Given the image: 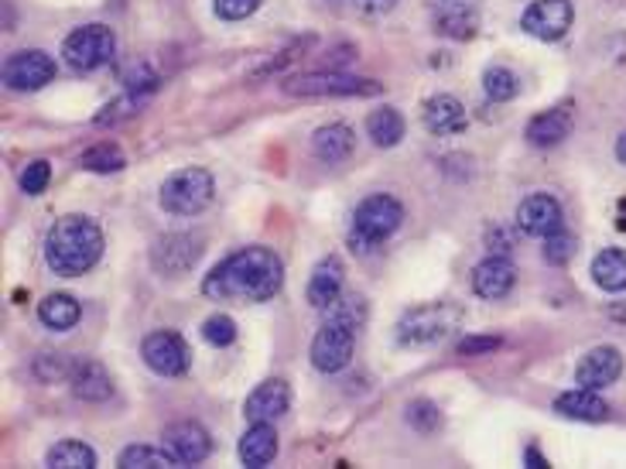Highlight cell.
<instances>
[{
	"label": "cell",
	"instance_id": "cell-20",
	"mask_svg": "<svg viewBox=\"0 0 626 469\" xmlns=\"http://www.w3.org/2000/svg\"><path fill=\"white\" fill-rule=\"evenodd\" d=\"M69 388H72L76 398L100 404V401H106L113 394V377L96 361H72V367H69Z\"/></svg>",
	"mask_w": 626,
	"mask_h": 469
},
{
	"label": "cell",
	"instance_id": "cell-37",
	"mask_svg": "<svg viewBox=\"0 0 626 469\" xmlns=\"http://www.w3.org/2000/svg\"><path fill=\"white\" fill-rule=\"evenodd\" d=\"M48 182H52V164L45 158H35L32 164H24V172H21L24 196H42V192L48 188Z\"/></svg>",
	"mask_w": 626,
	"mask_h": 469
},
{
	"label": "cell",
	"instance_id": "cell-4",
	"mask_svg": "<svg viewBox=\"0 0 626 469\" xmlns=\"http://www.w3.org/2000/svg\"><path fill=\"white\" fill-rule=\"evenodd\" d=\"M405 224V206L397 203L387 192H374L353 209V230L350 243H356V251H369V247H380L390 240Z\"/></svg>",
	"mask_w": 626,
	"mask_h": 469
},
{
	"label": "cell",
	"instance_id": "cell-23",
	"mask_svg": "<svg viewBox=\"0 0 626 469\" xmlns=\"http://www.w3.org/2000/svg\"><path fill=\"white\" fill-rule=\"evenodd\" d=\"M568 134H572V110H568V106L545 110V114H537L524 130V137L534 148H555V145L565 141Z\"/></svg>",
	"mask_w": 626,
	"mask_h": 469
},
{
	"label": "cell",
	"instance_id": "cell-11",
	"mask_svg": "<svg viewBox=\"0 0 626 469\" xmlns=\"http://www.w3.org/2000/svg\"><path fill=\"white\" fill-rule=\"evenodd\" d=\"M140 356H145L148 370H155L158 377H182L189 370V343L172 333V329H158V333H148L145 343H140Z\"/></svg>",
	"mask_w": 626,
	"mask_h": 469
},
{
	"label": "cell",
	"instance_id": "cell-22",
	"mask_svg": "<svg viewBox=\"0 0 626 469\" xmlns=\"http://www.w3.org/2000/svg\"><path fill=\"white\" fill-rule=\"evenodd\" d=\"M469 117H466V106L442 93V96H432L429 103H424V127H429L435 137H452V134H459L466 130Z\"/></svg>",
	"mask_w": 626,
	"mask_h": 469
},
{
	"label": "cell",
	"instance_id": "cell-16",
	"mask_svg": "<svg viewBox=\"0 0 626 469\" xmlns=\"http://www.w3.org/2000/svg\"><path fill=\"white\" fill-rule=\"evenodd\" d=\"M288 408H292V388H288V380L271 377V380L258 384V388L250 391V398L243 401V419H247V422H274V419H281Z\"/></svg>",
	"mask_w": 626,
	"mask_h": 469
},
{
	"label": "cell",
	"instance_id": "cell-17",
	"mask_svg": "<svg viewBox=\"0 0 626 469\" xmlns=\"http://www.w3.org/2000/svg\"><path fill=\"white\" fill-rule=\"evenodd\" d=\"M514 282H517V267L510 258L503 254H490L487 261H479L476 271H473V291L487 301H500L514 291Z\"/></svg>",
	"mask_w": 626,
	"mask_h": 469
},
{
	"label": "cell",
	"instance_id": "cell-21",
	"mask_svg": "<svg viewBox=\"0 0 626 469\" xmlns=\"http://www.w3.org/2000/svg\"><path fill=\"white\" fill-rule=\"evenodd\" d=\"M555 411L561 419H572V422H606L610 419V404L600 398V391H589V388L558 394Z\"/></svg>",
	"mask_w": 626,
	"mask_h": 469
},
{
	"label": "cell",
	"instance_id": "cell-7",
	"mask_svg": "<svg viewBox=\"0 0 626 469\" xmlns=\"http://www.w3.org/2000/svg\"><path fill=\"white\" fill-rule=\"evenodd\" d=\"M281 90L288 96H377V93H384V82L350 76L339 69H326V72L292 76Z\"/></svg>",
	"mask_w": 626,
	"mask_h": 469
},
{
	"label": "cell",
	"instance_id": "cell-14",
	"mask_svg": "<svg viewBox=\"0 0 626 469\" xmlns=\"http://www.w3.org/2000/svg\"><path fill=\"white\" fill-rule=\"evenodd\" d=\"M432 24L452 42L473 38L479 27V0H432Z\"/></svg>",
	"mask_w": 626,
	"mask_h": 469
},
{
	"label": "cell",
	"instance_id": "cell-1",
	"mask_svg": "<svg viewBox=\"0 0 626 469\" xmlns=\"http://www.w3.org/2000/svg\"><path fill=\"white\" fill-rule=\"evenodd\" d=\"M284 264L271 247H243L230 258H223L203 282V295L216 301H271L281 291Z\"/></svg>",
	"mask_w": 626,
	"mask_h": 469
},
{
	"label": "cell",
	"instance_id": "cell-29",
	"mask_svg": "<svg viewBox=\"0 0 626 469\" xmlns=\"http://www.w3.org/2000/svg\"><path fill=\"white\" fill-rule=\"evenodd\" d=\"M45 462L52 469H93L96 453L87 443H79V438H62V443H55L45 453Z\"/></svg>",
	"mask_w": 626,
	"mask_h": 469
},
{
	"label": "cell",
	"instance_id": "cell-12",
	"mask_svg": "<svg viewBox=\"0 0 626 469\" xmlns=\"http://www.w3.org/2000/svg\"><path fill=\"white\" fill-rule=\"evenodd\" d=\"M576 21V8L572 0H534V4L524 11L521 27L531 38L540 42H558L568 35V27Z\"/></svg>",
	"mask_w": 626,
	"mask_h": 469
},
{
	"label": "cell",
	"instance_id": "cell-36",
	"mask_svg": "<svg viewBox=\"0 0 626 469\" xmlns=\"http://www.w3.org/2000/svg\"><path fill=\"white\" fill-rule=\"evenodd\" d=\"M203 340H206L209 346H216V350L234 346V343H237V322H234L230 316H223V312L209 316V319L203 322Z\"/></svg>",
	"mask_w": 626,
	"mask_h": 469
},
{
	"label": "cell",
	"instance_id": "cell-24",
	"mask_svg": "<svg viewBox=\"0 0 626 469\" xmlns=\"http://www.w3.org/2000/svg\"><path fill=\"white\" fill-rule=\"evenodd\" d=\"M237 453H240V462L250 466V469L268 466L277 456V432H274V425L271 422H250V428L243 432Z\"/></svg>",
	"mask_w": 626,
	"mask_h": 469
},
{
	"label": "cell",
	"instance_id": "cell-40",
	"mask_svg": "<svg viewBox=\"0 0 626 469\" xmlns=\"http://www.w3.org/2000/svg\"><path fill=\"white\" fill-rule=\"evenodd\" d=\"M140 103H145V96L124 93V96H117L113 103H106V106H103V114H96V124H117V121H124V117L137 114V106H140Z\"/></svg>",
	"mask_w": 626,
	"mask_h": 469
},
{
	"label": "cell",
	"instance_id": "cell-3",
	"mask_svg": "<svg viewBox=\"0 0 626 469\" xmlns=\"http://www.w3.org/2000/svg\"><path fill=\"white\" fill-rule=\"evenodd\" d=\"M459 322H463V309H455L452 301H429V306H414L397 319L394 340L397 346L424 350V346L442 343L452 329H459Z\"/></svg>",
	"mask_w": 626,
	"mask_h": 469
},
{
	"label": "cell",
	"instance_id": "cell-31",
	"mask_svg": "<svg viewBox=\"0 0 626 469\" xmlns=\"http://www.w3.org/2000/svg\"><path fill=\"white\" fill-rule=\"evenodd\" d=\"M79 164L87 172H93V175H113V172L124 169L127 158H124V151L113 141H100V145H93V148H87V151L79 155Z\"/></svg>",
	"mask_w": 626,
	"mask_h": 469
},
{
	"label": "cell",
	"instance_id": "cell-15",
	"mask_svg": "<svg viewBox=\"0 0 626 469\" xmlns=\"http://www.w3.org/2000/svg\"><path fill=\"white\" fill-rule=\"evenodd\" d=\"M619 374H623V353L616 346H595L579 361L576 384L579 388H589V391H603L619 380Z\"/></svg>",
	"mask_w": 626,
	"mask_h": 469
},
{
	"label": "cell",
	"instance_id": "cell-10",
	"mask_svg": "<svg viewBox=\"0 0 626 469\" xmlns=\"http://www.w3.org/2000/svg\"><path fill=\"white\" fill-rule=\"evenodd\" d=\"M52 79H55V62H52L48 52H42V48H21V52L8 55V62H4L8 90H14V93H35V90H45Z\"/></svg>",
	"mask_w": 626,
	"mask_h": 469
},
{
	"label": "cell",
	"instance_id": "cell-6",
	"mask_svg": "<svg viewBox=\"0 0 626 469\" xmlns=\"http://www.w3.org/2000/svg\"><path fill=\"white\" fill-rule=\"evenodd\" d=\"M113 52H117V35L113 27L93 21V24H79L76 32L66 35L62 42V59L72 72H96L103 69Z\"/></svg>",
	"mask_w": 626,
	"mask_h": 469
},
{
	"label": "cell",
	"instance_id": "cell-35",
	"mask_svg": "<svg viewBox=\"0 0 626 469\" xmlns=\"http://www.w3.org/2000/svg\"><path fill=\"white\" fill-rule=\"evenodd\" d=\"M408 425H411L414 432H421V435H429V432L442 428V411H439V404H435V401H424V398L411 401V404H408Z\"/></svg>",
	"mask_w": 626,
	"mask_h": 469
},
{
	"label": "cell",
	"instance_id": "cell-9",
	"mask_svg": "<svg viewBox=\"0 0 626 469\" xmlns=\"http://www.w3.org/2000/svg\"><path fill=\"white\" fill-rule=\"evenodd\" d=\"M203 251H206L203 233H164L151 247V267L161 278H182V274H189L198 264Z\"/></svg>",
	"mask_w": 626,
	"mask_h": 469
},
{
	"label": "cell",
	"instance_id": "cell-27",
	"mask_svg": "<svg viewBox=\"0 0 626 469\" xmlns=\"http://www.w3.org/2000/svg\"><path fill=\"white\" fill-rule=\"evenodd\" d=\"M592 282L610 295L626 291V251H619V247H606V251L595 254L592 258Z\"/></svg>",
	"mask_w": 626,
	"mask_h": 469
},
{
	"label": "cell",
	"instance_id": "cell-32",
	"mask_svg": "<svg viewBox=\"0 0 626 469\" xmlns=\"http://www.w3.org/2000/svg\"><path fill=\"white\" fill-rule=\"evenodd\" d=\"M517 90H521V79L503 66H493V69H487V76H482V93H487L493 103L514 100Z\"/></svg>",
	"mask_w": 626,
	"mask_h": 469
},
{
	"label": "cell",
	"instance_id": "cell-18",
	"mask_svg": "<svg viewBox=\"0 0 626 469\" xmlns=\"http://www.w3.org/2000/svg\"><path fill=\"white\" fill-rule=\"evenodd\" d=\"M517 227L521 233L527 237H551L555 230H561V206L555 196H548V192H534V196H527L521 206H517Z\"/></svg>",
	"mask_w": 626,
	"mask_h": 469
},
{
	"label": "cell",
	"instance_id": "cell-2",
	"mask_svg": "<svg viewBox=\"0 0 626 469\" xmlns=\"http://www.w3.org/2000/svg\"><path fill=\"white\" fill-rule=\"evenodd\" d=\"M103 258V230L90 216H59L45 237V261L59 278H79Z\"/></svg>",
	"mask_w": 626,
	"mask_h": 469
},
{
	"label": "cell",
	"instance_id": "cell-28",
	"mask_svg": "<svg viewBox=\"0 0 626 469\" xmlns=\"http://www.w3.org/2000/svg\"><path fill=\"white\" fill-rule=\"evenodd\" d=\"M366 134L369 141H374L377 148H397L405 137V117L397 106H377L374 114L366 117Z\"/></svg>",
	"mask_w": 626,
	"mask_h": 469
},
{
	"label": "cell",
	"instance_id": "cell-33",
	"mask_svg": "<svg viewBox=\"0 0 626 469\" xmlns=\"http://www.w3.org/2000/svg\"><path fill=\"white\" fill-rule=\"evenodd\" d=\"M329 312V319H339V322H346V325H353V329H360L363 322H366V301H363V295H339L332 306L326 309Z\"/></svg>",
	"mask_w": 626,
	"mask_h": 469
},
{
	"label": "cell",
	"instance_id": "cell-8",
	"mask_svg": "<svg viewBox=\"0 0 626 469\" xmlns=\"http://www.w3.org/2000/svg\"><path fill=\"white\" fill-rule=\"evenodd\" d=\"M356 333L360 329L326 316L322 329L316 333V340H311V367H316L319 374L346 370L353 361V350H356Z\"/></svg>",
	"mask_w": 626,
	"mask_h": 469
},
{
	"label": "cell",
	"instance_id": "cell-25",
	"mask_svg": "<svg viewBox=\"0 0 626 469\" xmlns=\"http://www.w3.org/2000/svg\"><path fill=\"white\" fill-rule=\"evenodd\" d=\"M311 155L326 164H343L353 155V127L346 124H326L311 134Z\"/></svg>",
	"mask_w": 626,
	"mask_h": 469
},
{
	"label": "cell",
	"instance_id": "cell-38",
	"mask_svg": "<svg viewBox=\"0 0 626 469\" xmlns=\"http://www.w3.org/2000/svg\"><path fill=\"white\" fill-rule=\"evenodd\" d=\"M124 82H127V93L148 100V96L161 87V76H158L148 62H137V66L124 76Z\"/></svg>",
	"mask_w": 626,
	"mask_h": 469
},
{
	"label": "cell",
	"instance_id": "cell-34",
	"mask_svg": "<svg viewBox=\"0 0 626 469\" xmlns=\"http://www.w3.org/2000/svg\"><path fill=\"white\" fill-rule=\"evenodd\" d=\"M540 251H545V261H548V264L565 267L568 261L576 258L579 240H576L572 233H565V230H555L551 237H545V247H540Z\"/></svg>",
	"mask_w": 626,
	"mask_h": 469
},
{
	"label": "cell",
	"instance_id": "cell-42",
	"mask_svg": "<svg viewBox=\"0 0 626 469\" xmlns=\"http://www.w3.org/2000/svg\"><path fill=\"white\" fill-rule=\"evenodd\" d=\"M503 343L497 340V336H466L463 343H459V353L463 356H490L493 350H500Z\"/></svg>",
	"mask_w": 626,
	"mask_h": 469
},
{
	"label": "cell",
	"instance_id": "cell-5",
	"mask_svg": "<svg viewBox=\"0 0 626 469\" xmlns=\"http://www.w3.org/2000/svg\"><path fill=\"white\" fill-rule=\"evenodd\" d=\"M216 196V179L206 169H179L161 182L158 203L172 216H198Z\"/></svg>",
	"mask_w": 626,
	"mask_h": 469
},
{
	"label": "cell",
	"instance_id": "cell-44",
	"mask_svg": "<svg viewBox=\"0 0 626 469\" xmlns=\"http://www.w3.org/2000/svg\"><path fill=\"white\" fill-rule=\"evenodd\" d=\"M616 161H619V164H626V130L616 137Z\"/></svg>",
	"mask_w": 626,
	"mask_h": 469
},
{
	"label": "cell",
	"instance_id": "cell-45",
	"mask_svg": "<svg viewBox=\"0 0 626 469\" xmlns=\"http://www.w3.org/2000/svg\"><path fill=\"white\" fill-rule=\"evenodd\" d=\"M619 230H626V209H623V219H619Z\"/></svg>",
	"mask_w": 626,
	"mask_h": 469
},
{
	"label": "cell",
	"instance_id": "cell-39",
	"mask_svg": "<svg viewBox=\"0 0 626 469\" xmlns=\"http://www.w3.org/2000/svg\"><path fill=\"white\" fill-rule=\"evenodd\" d=\"M69 367L72 361H66L62 353H42L38 361H35V374L38 380L52 384V380H69Z\"/></svg>",
	"mask_w": 626,
	"mask_h": 469
},
{
	"label": "cell",
	"instance_id": "cell-13",
	"mask_svg": "<svg viewBox=\"0 0 626 469\" xmlns=\"http://www.w3.org/2000/svg\"><path fill=\"white\" fill-rule=\"evenodd\" d=\"M161 446L175 456L179 466H198L213 453V435L198 422H172L161 432Z\"/></svg>",
	"mask_w": 626,
	"mask_h": 469
},
{
	"label": "cell",
	"instance_id": "cell-43",
	"mask_svg": "<svg viewBox=\"0 0 626 469\" xmlns=\"http://www.w3.org/2000/svg\"><path fill=\"white\" fill-rule=\"evenodd\" d=\"M524 459H527V466H534V469H540V466H548V459H545V456H540L537 449H527V453H524Z\"/></svg>",
	"mask_w": 626,
	"mask_h": 469
},
{
	"label": "cell",
	"instance_id": "cell-19",
	"mask_svg": "<svg viewBox=\"0 0 626 469\" xmlns=\"http://www.w3.org/2000/svg\"><path fill=\"white\" fill-rule=\"evenodd\" d=\"M343 282H346V267L335 254H326L316 267H311V278L305 288V298L311 309H329L332 301L343 295Z\"/></svg>",
	"mask_w": 626,
	"mask_h": 469
},
{
	"label": "cell",
	"instance_id": "cell-26",
	"mask_svg": "<svg viewBox=\"0 0 626 469\" xmlns=\"http://www.w3.org/2000/svg\"><path fill=\"white\" fill-rule=\"evenodd\" d=\"M38 319H42V325L55 329V333H69V329L82 319V306L72 295L55 291L38 301Z\"/></svg>",
	"mask_w": 626,
	"mask_h": 469
},
{
	"label": "cell",
	"instance_id": "cell-41",
	"mask_svg": "<svg viewBox=\"0 0 626 469\" xmlns=\"http://www.w3.org/2000/svg\"><path fill=\"white\" fill-rule=\"evenodd\" d=\"M261 4H264V0H213V11L223 21H243V18H250L253 11H258Z\"/></svg>",
	"mask_w": 626,
	"mask_h": 469
},
{
	"label": "cell",
	"instance_id": "cell-30",
	"mask_svg": "<svg viewBox=\"0 0 626 469\" xmlns=\"http://www.w3.org/2000/svg\"><path fill=\"white\" fill-rule=\"evenodd\" d=\"M121 469H175V456L168 453L164 446H127L117 456Z\"/></svg>",
	"mask_w": 626,
	"mask_h": 469
}]
</instances>
